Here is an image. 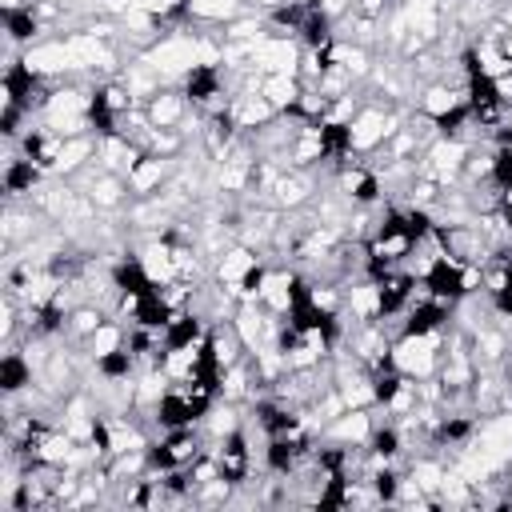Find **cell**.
Returning a JSON list of instances; mask_svg holds the SVG:
<instances>
[{"label": "cell", "mask_w": 512, "mask_h": 512, "mask_svg": "<svg viewBox=\"0 0 512 512\" xmlns=\"http://www.w3.org/2000/svg\"><path fill=\"white\" fill-rule=\"evenodd\" d=\"M460 100H464V92L448 88L444 80H432V84H424V88L416 92V112H420V116H428V120H440V116H444V112H452Z\"/></svg>", "instance_id": "obj_5"}, {"label": "cell", "mask_w": 512, "mask_h": 512, "mask_svg": "<svg viewBox=\"0 0 512 512\" xmlns=\"http://www.w3.org/2000/svg\"><path fill=\"white\" fill-rule=\"evenodd\" d=\"M264 100L276 108V112H288L292 104H296V96L304 92V84H300V76H288V72H272V76H264Z\"/></svg>", "instance_id": "obj_10"}, {"label": "cell", "mask_w": 512, "mask_h": 512, "mask_svg": "<svg viewBox=\"0 0 512 512\" xmlns=\"http://www.w3.org/2000/svg\"><path fill=\"white\" fill-rule=\"evenodd\" d=\"M240 12H244V0H188L192 24H228Z\"/></svg>", "instance_id": "obj_11"}, {"label": "cell", "mask_w": 512, "mask_h": 512, "mask_svg": "<svg viewBox=\"0 0 512 512\" xmlns=\"http://www.w3.org/2000/svg\"><path fill=\"white\" fill-rule=\"evenodd\" d=\"M96 144H100V136H96V132L68 136V140H64V148H60V160H56V172H52V176H76V172L96 156Z\"/></svg>", "instance_id": "obj_6"}, {"label": "cell", "mask_w": 512, "mask_h": 512, "mask_svg": "<svg viewBox=\"0 0 512 512\" xmlns=\"http://www.w3.org/2000/svg\"><path fill=\"white\" fill-rule=\"evenodd\" d=\"M380 408H344L336 420H328L320 428V440H332V444H368L372 428L380 424Z\"/></svg>", "instance_id": "obj_1"}, {"label": "cell", "mask_w": 512, "mask_h": 512, "mask_svg": "<svg viewBox=\"0 0 512 512\" xmlns=\"http://www.w3.org/2000/svg\"><path fill=\"white\" fill-rule=\"evenodd\" d=\"M256 260H260V252L236 240V244H232V248H228V252H224L216 264H212V276H216L220 284H236V280H240V276H244V272H248Z\"/></svg>", "instance_id": "obj_7"}, {"label": "cell", "mask_w": 512, "mask_h": 512, "mask_svg": "<svg viewBox=\"0 0 512 512\" xmlns=\"http://www.w3.org/2000/svg\"><path fill=\"white\" fill-rule=\"evenodd\" d=\"M40 32H44V24H40V16L32 12V4H28V8H16V12H4V40L28 48V44L40 40Z\"/></svg>", "instance_id": "obj_8"}, {"label": "cell", "mask_w": 512, "mask_h": 512, "mask_svg": "<svg viewBox=\"0 0 512 512\" xmlns=\"http://www.w3.org/2000/svg\"><path fill=\"white\" fill-rule=\"evenodd\" d=\"M32 0H0V12H16V8H28Z\"/></svg>", "instance_id": "obj_12"}, {"label": "cell", "mask_w": 512, "mask_h": 512, "mask_svg": "<svg viewBox=\"0 0 512 512\" xmlns=\"http://www.w3.org/2000/svg\"><path fill=\"white\" fill-rule=\"evenodd\" d=\"M32 384H36V368L28 364V356L16 344L4 348V356H0V396H20Z\"/></svg>", "instance_id": "obj_4"}, {"label": "cell", "mask_w": 512, "mask_h": 512, "mask_svg": "<svg viewBox=\"0 0 512 512\" xmlns=\"http://www.w3.org/2000/svg\"><path fill=\"white\" fill-rule=\"evenodd\" d=\"M192 112H196V108H192V100L184 96L180 84L156 92V96L144 104V116H148L152 128H184V124L192 120Z\"/></svg>", "instance_id": "obj_3"}, {"label": "cell", "mask_w": 512, "mask_h": 512, "mask_svg": "<svg viewBox=\"0 0 512 512\" xmlns=\"http://www.w3.org/2000/svg\"><path fill=\"white\" fill-rule=\"evenodd\" d=\"M124 344H128V324L108 316V320L84 340V352H88L92 360H100V356H108V352H116V348H124Z\"/></svg>", "instance_id": "obj_9"}, {"label": "cell", "mask_w": 512, "mask_h": 512, "mask_svg": "<svg viewBox=\"0 0 512 512\" xmlns=\"http://www.w3.org/2000/svg\"><path fill=\"white\" fill-rule=\"evenodd\" d=\"M316 176H320V172H312V168H284V172L276 176V184H272V204L284 208V212L312 204L316 192H320Z\"/></svg>", "instance_id": "obj_2"}]
</instances>
